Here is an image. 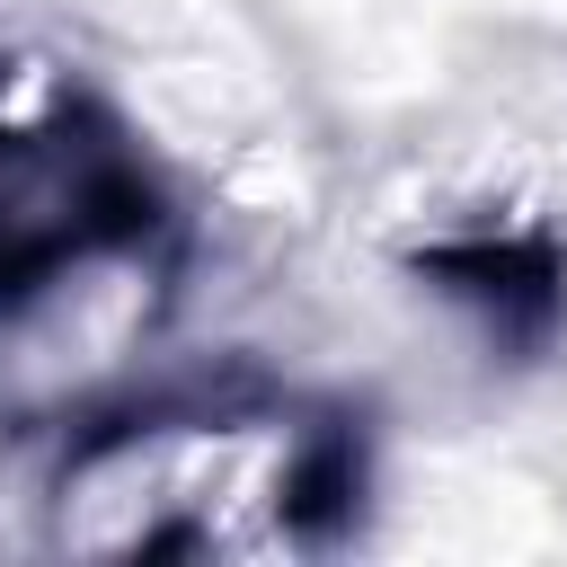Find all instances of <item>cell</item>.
I'll return each mask as SVG.
<instances>
[{"label": "cell", "mask_w": 567, "mask_h": 567, "mask_svg": "<svg viewBox=\"0 0 567 567\" xmlns=\"http://www.w3.org/2000/svg\"><path fill=\"white\" fill-rule=\"evenodd\" d=\"M354 505V443L319 408L213 390L89 408L44 478L71 558H292Z\"/></svg>", "instance_id": "cell-1"}, {"label": "cell", "mask_w": 567, "mask_h": 567, "mask_svg": "<svg viewBox=\"0 0 567 567\" xmlns=\"http://www.w3.org/2000/svg\"><path fill=\"white\" fill-rule=\"evenodd\" d=\"M177 301L168 239L142 204L0 275V416H89L151 354Z\"/></svg>", "instance_id": "cell-2"}]
</instances>
